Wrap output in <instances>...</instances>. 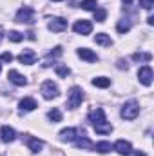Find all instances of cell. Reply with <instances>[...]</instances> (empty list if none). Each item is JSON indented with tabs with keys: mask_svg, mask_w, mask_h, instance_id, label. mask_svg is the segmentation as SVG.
I'll return each instance as SVG.
<instances>
[{
	"mask_svg": "<svg viewBox=\"0 0 154 156\" xmlns=\"http://www.w3.org/2000/svg\"><path fill=\"white\" fill-rule=\"evenodd\" d=\"M83 9H87V11H96L98 9V2L96 0H82V4H80Z\"/></svg>",
	"mask_w": 154,
	"mask_h": 156,
	"instance_id": "cb8c5ba5",
	"label": "cell"
},
{
	"mask_svg": "<svg viewBox=\"0 0 154 156\" xmlns=\"http://www.w3.org/2000/svg\"><path fill=\"white\" fill-rule=\"evenodd\" d=\"M0 71H2V66H0Z\"/></svg>",
	"mask_w": 154,
	"mask_h": 156,
	"instance_id": "d590c367",
	"label": "cell"
},
{
	"mask_svg": "<svg viewBox=\"0 0 154 156\" xmlns=\"http://www.w3.org/2000/svg\"><path fill=\"white\" fill-rule=\"evenodd\" d=\"M76 147L78 149H94V144L89 140V138H85V136H82V138H78L76 140Z\"/></svg>",
	"mask_w": 154,
	"mask_h": 156,
	"instance_id": "e0dca14e",
	"label": "cell"
},
{
	"mask_svg": "<svg viewBox=\"0 0 154 156\" xmlns=\"http://www.w3.org/2000/svg\"><path fill=\"white\" fill-rule=\"evenodd\" d=\"M138 78H140V82H142L143 85H151V83H152V69H151L149 66L140 67V71H138Z\"/></svg>",
	"mask_w": 154,
	"mask_h": 156,
	"instance_id": "ba28073f",
	"label": "cell"
},
{
	"mask_svg": "<svg viewBox=\"0 0 154 156\" xmlns=\"http://www.w3.org/2000/svg\"><path fill=\"white\" fill-rule=\"evenodd\" d=\"M0 60L2 62H13V55L11 53H2L0 55Z\"/></svg>",
	"mask_w": 154,
	"mask_h": 156,
	"instance_id": "f1b7e54d",
	"label": "cell"
},
{
	"mask_svg": "<svg viewBox=\"0 0 154 156\" xmlns=\"http://www.w3.org/2000/svg\"><path fill=\"white\" fill-rule=\"evenodd\" d=\"M94 42L96 44H100V45H111L113 44V40L109 35H105V33H98L96 37H94Z\"/></svg>",
	"mask_w": 154,
	"mask_h": 156,
	"instance_id": "ffe728a7",
	"label": "cell"
},
{
	"mask_svg": "<svg viewBox=\"0 0 154 156\" xmlns=\"http://www.w3.org/2000/svg\"><path fill=\"white\" fill-rule=\"evenodd\" d=\"M82 100H83V91H82V87H71V91H69V96H67V107L69 109H76L78 105L82 104Z\"/></svg>",
	"mask_w": 154,
	"mask_h": 156,
	"instance_id": "7a4b0ae2",
	"label": "cell"
},
{
	"mask_svg": "<svg viewBox=\"0 0 154 156\" xmlns=\"http://www.w3.org/2000/svg\"><path fill=\"white\" fill-rule=\"evenodd\" d=\"M138 115H140V105L136 102H127L121 107V118L123 120H134Z\"/></svg>",
	"mask_w": 154,
	"mask_h": 156,
	"instance_id": "5b68a950",
	"label": "cell"
},
{
	"mask_svg": "<svg viewBox=\"0 0 154 156\" xmlns=\"http://www.w3.org/2000/svg\"><path fill=\"white\" fill-rule=\"evenodd\" d=\"M2 37H4V35H2V27H0V42H2Z\"/></svg>",
	"mask_w": 154,
	"mask_h": 156,
	"instance_id": "836d02e7",
	"label": "cell"
},
{
	"mask_svg": "<svg viewBox=\"0 0 154 156\" xmlns=\"http://www.w3.org/2000/svg\"><path fill=\"white\" fill-rule=\"evenodd\" d=\"M40 91H42V96H44L45 100H53V98H56V96L60 94V91H58V85H56L54 82H51V80L44 82Z\"/></svg>",
	"mask_w": 154,
	"mask_h": 156,
	"instance_id": "277c9868",
	"label": "cell"
},
{
	"mask_svg": "<svg viewBox=\"0 0 154 156\" xmlns=\"http://www.w3.org/2000/svg\"><path fill=\"white\" fill-rule=\"evenodd\" d=\"M113 149L121 156H129L132 153V147H131V144H129L127 140H118L114 145H113Z\"/></svg>",
	"mask_w": 154,
	"mask_h": 156,
	"instance_id": "9c48e42d",
	"label": "cell"
},
{
	"mask_svg": "<svg viewBox=\"0 0 154 156\" xmlns=\"http://www.w3.org/2000/svg\"><path fill=\"white\" fill-rule=\"evenodd\" d=\"M7 37H9L11 42H22V40H24V35H22V33H18V31H9V35H7Z\"/></svg>",
	"mask_w": 154,
	"mask_h": 156,
	"instance_id": "484cf974",
	"label": "cell"
},
{
	"mask_svg": "<svg viewBox=\"0 0 154 156\" xmlns=\"http://www.w3.org/2000/svg\"><path fill=\"white\" fill-rule=\"evenodd\" d=\"M140 5H142L143 9H152L154 0H140Z\"/></svg>",
	"mask_w": 154,
	"mask_h": 156,
	"instance_id": "83f0119b",
	"label": "cell"
},
{
	"mask_svg": "<svg viewBox=\"0 0 154 156\" xmlns=\"http://www.w3.org/2000/svg\"><path fill=\"white\" fill-rule=\"evenodd\" d=\"M89 122L93 123V127H94V131L98 133V134H109L111 131H113V125L105 120V115H103V109H94V111H91V115H89Z\"/></svg>",
	"mask_w": 154,
	"mask_h": 156,
	"instance_id": "6da1fadb",
	"label": "cell"
},
{
	"mask_svg": "<svg viewBox=\"0 0 154 156\" xmlns=\"http://www.w3.org/2000/svg\"><path fill=\"white\" fill-rule=\"evenodd\" d=\"M134 156H145V153H140V151H136V153H134Z\"/></svg>",
	"mask_w": 154,
	"mask_h": 156,
	"instance_id": "1f68e13d",
	"label": "cell"
},
{
	"mask_svg": "<svg viewBox=\"0 0 154 156\" xmlns=\"http://www.w3.org/2000/svg\"><path fill=\"white\" fill-rule=\"evenodd\" d=\"M60 55H62V47H54V51H51V53H49V56H51V58H53V56H60Z\"/></svg>",
	"mask_w": 154,
	"mask_h": 156,
	"instance_id": "f546056e",
	"label": "cell"
},
{
	"mask_svg": "<svg viewBox=\"0 0 154 156\" xmlns=\"http://www.w3.org/2000/svg\"><path fill=\"white\" fill-rule=\"evenodd\" d=\"M26 142H27V145H29V149H31L33 153H40L42 147H44V144H42L40 140H37V138H33V136H27Z\"/></svg>",
	"mask_w": 154,
	"mask_h": 156,
	"instance_id": "2e32d148",
	"label": "cell"
},
{
	"mask_svg": "<svg viewBox=\"0 0 154 156\" xmlns=\"http://www.w3.org/2000/svg\"><path fill=\"white\" fill-rule=\"evenodd\" d=\"M16 22H20V24H33L35 22V11H33V7H29V5L20 7L18 13H16Z\"/></svg>",
	"mask_w": 154,
	"mask_h": 156,
	"instance_id": "3957f363",
	"label": "cell"
},
{
	"mask_svg": "<svg viewBox=\"0 0 154 156\" xmlns=\"http://www.w3.org/2000/svg\"><path fill=\"white\" fill-rule=\"evenodd\" d=\"M49 31H53V33H62V31H65L67 29V20H64V18H60V16H54V18H51L49 20Z\"/></svg>",
	"mask_w": 154,
	"mask_h": 156,
	"instance_id": "8992f818",
	"label": "cell"
},
{
	"mask_svg": "<svg viewBox=\"0 0 154 156\" xmlns=\"http://www.w3.org/2000/svg\"><path fill=\"white\" fill-rule=\"evenodd\" d=\"M93 85L94 87H102V89H105V87H109L111 85V80L105 76H98V78H93Z\"/></svg>",
	"mask_w": 154,
	"mask_h": 156,
	"instance_id": "44dd1931",
	"label": "cell"
},
{
	"mask_svg": "<svg viewBox=\"0 0 154 156\" xmlns=\"http://www.w3.org/2000/svg\"><path fill=\"white\" fill-rule=\"evenodd\" d=\"M7 78H9V82H13L15 85H26V83H27V78L24 76V75H20L18 71H15V69H11V71L7 73Z\"/></svg>",
	"mask_w": 154,
	"mask_h": 156,
	"instance_id": "7c38bea8",
	"label": "cell"
},
{
	"mask_svg": "<svg viewBox=\"0 0 154 156\" xmlns=\"http://www.w3.org/2000/svg\"><path fill=\"white\" fill-rule=\"evenodd\" d=\"M78 56H80L82 60H85V62H96V60H98L96 53H93V51H91V49H87V47L78 49Z\"/></svg>",
	"mask_w": 154,
	"mask_h": 156,
	"instance_id": "4fadbf2b",
	"label": "cell"
},
{
	"mask_svg": "<svg viewBox=\"0 0 154 156\" xmlns=\"http://www.w3.org/2000/svg\"><path fill=\"white\" fill-rule=\"evenodd\" d=\"M15 138H16V133H15V129H13V127L4 125V127L0 129V140H2V142L9 144V142H15Z\"/></svg>",
	"mask_w": 154,
	"mask_h": 156,
	"instance_id": "30bf717a",
	"label": "cell"
},
{
	"mask_svg": "<svg viewBox=\"0 0 154 156\" xmlns=\"http://www.w3.org/2000/svg\"><path fill=\"white\" fill-rule=\"evenodd\" d=\"M18 60H20L22 64H26V66H31V64H35V62H37V53H35V51H31V49H24V51L20 53Z\"/></svg>",
	"mask_w": 154,
	"mask_h": 156,
	"instance_id": "8fae6325",
	"label": "cell"
},
{
	"mask_svg": "<svg viewBox=\"0 0 154 156\" xmlns=\"http://www.w3.org/2000/svg\"><path fill=\"white\" fill-rule=\"evenodd\" d=\"M132 60L134 62H151L152 60V55L151 53H134L132 55Z\"/></svg>",
	"mask_w": 154,
	"mask_h": 156,
	"instance_id": "7402d4cb",
	"label": "cell"
},
{
	"mask_svg": "<svg viewBox=\"0 0 154 156\" xmlns=\"http://www.w3.org/2000/svg\"><path fill=\"white\" fill-rule=\"evenodd\" d=\"M131 26H132V24H131V20H129V18H121V20L118 22L116 29H118V33H121V35H123V33H127V31L131 29Z\"/></svg>",
	"mask_w": 154,
	"mask_h": 156,
	"instance_id": "d6986e66",
	"label": "cell"
},
{
	"mask_svg": "<svg viewBox=\"0 0 154 156\" xmlns=\"http://www.w3.org/2000/svg\"><path fill=\"white\" fill-rule=\"evenodd\" d=\"M53 2H62V0H53Z\"/></svg>",
	"mask_w": 154,
	"mask_h": 156,
	"instance_id": "e575fe53",
	"label": "cell"
},
{
	"mask_svg": "<svg viewBox=\"0 0 154 156\" xmlns=\"http://www.w3.org/2000/svg\"><path fill=\"white\" fill-rule=\"evenodd\" d=\"M94 149H96L100 154H107V153L113 151V145H111L109 142H98V144L94 145Z\"/></svg>",
	"mask_w": 154,
	"mask_h": 156,
	"instance_id": "ac0fdd59",
	"label": "cell"
},
{
	"mask_svg": "<svg viewBox=\"0 0 154 156\" xmlns=\"http://www.w3.org/2000/svg\"><path fill=\"white\" fill-rule=\"evenodd\" d=\"M73 29H75L76 35H89L93 31V24L89 20H78V22H75Z\"/></svg>",
	"mask_w": 154,
	"mask_h": 156,
	"instance_id": "52a82bcc",
	"label": "cell"
},
{
	"mask_svg": "<svg viewBox=\"0 0 154 156\" xmlns=\"http://www.w3.org/2000/svg\"><path fill=\"white\" fill-rule=\"evenodd\" d=\"M18 107H20L22 111H33V109H37V102L27 96V98H22V100H20Z\"/></svg>",
	"mask_w": 154,
	"mask_h": 156,
	"instance_id": "9a60e30c",
	"label": "cell"
},
{
	"mask_svg": "<svg viewBox=\"0 0 154 156\" xmlns=\"http://www.w3.org/2000/svg\"><path fill=\"white\" fill-rule=\"evenodd\" d=\"M147 24H149V26H154V16H149V18H147Z\"/></svg>",
	"mask_w": 154,
	"mask_h": 156,
	"instance_id": "4dcf8cb0",
	"label": "cell"
},
{
	"mask_svg": "<svg viewBox=\"0 0 154 156\" xmlns=\"http://www.w3.org/2000/svg\"><path fill=\"white\" fill-rule=\"evenodd\" d=\"M69 73H71V69L65 67V66H58V67H56V75H58V76H67Z\"/></svg>",
	"mask_w": 154,
	"mask_h": 156,
	"instance_id": "4316f807",
	"label": "cell"
},
{
	"mask_svg": "<svg viewBox=\"0 0 154 156\" xmlns=\"http://www.w3.org/2000/svg\"><path fill=\"white\" fill-rule=\"evenodd\" d=\"M105 16H107V11H105V9L98 7V9L94 11V20H96V22H103V20H105Z\"/></svg>",
	"mask_w": 154,
	"mask_h": 156,
	"instance_id": "d4e9b609",
	"label": "cell"
},
{
	"mask_svg": "<svg viewBox=\"0 0 154 156\" xmlns=\"http://www.w3.org/2000/svg\"><path fill=\"white\" fill-rule=\"evenodd\" d=\"M47 118H49L53 123H58V122H62V113H60V109H51V111L47 113Z\"/></svg>",
	"mask_w": 154,
	"mask_h": 156,
	"instance_id": "603a6c76",
	"label": "cell"
},
{
	"mask_svg": "<svg viewBox=\"0 0 154 156\" xmlns=\"http://www.w3.org/2000/svg\"><path fill=\"white\" fill-rule=\"evenodd\" d=\"M60 140H62V142H73V140H76V129H75V127L62 129V131H60Z\"/></svg>",
	"mask_w": 154,
	"mask_h": 156,
	"instance_id": "5bb4252c",
	"label": "cell"
},
{
	"mask_svg": "<svg viewBox=\"0 0 154 156\" xmlns=\"http://www.w3.org/2000/svg\"><path fill=\"white\" fill-rule=\"evenodd\" d=\"M121 2H123V4H127V5H129V4H132V0H121Z\"/></svg>",
	"mask_w": 154,
	"mask_h": 156,
	"instance_id": "d6a6232c",
	"label": "cell"
}]
</instances>
